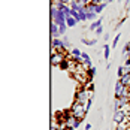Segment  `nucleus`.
<instances>
[{
	"label": "nucleus",
	"instance_id": "nucleus-4",
	"mask_svg": "<svg viewBox=\"0 0 130 130\" xmlns=\"http://www.w3.org/2000/svg\"><path fill=\"white\" fill-rule=\"evenodd\" d=\"M130 91H129V87L127 85H124L123 82H121V79H118L117 84H115V91H114V99H118V97H121V96H129Z\"/></svg>",
	"mask_w": 130,
	"mask_h": 130
},
{
	"label": "nucleus",
	"instance_id": "nucleus-15",
	"mask_svg": "<svg viewBox=\"0 0 130 130\" xmlns=\"http://www.w3.org/2000/svg\"><path fill=\"white\" fill-rule=\"evenodd\" d=\"M87 75H88V81H91V79H93V76L96 75V69H94L93 66H90V67L87 69Z\"/></svg>",
	"mask_w": 130,
	"mask_h": 130
},
{
	"label": "nucleus",
	"instance_id": "nucleus-30",
	"mask_svg": "<svg viewBox=\"0 0 130 130\" xmlns=\"http://www.w3.org/2000/svg\"><path fill=\"white\" fill-rule=\"evenodd\" d=\"M91 129V124H85V130H90Z\"/></svg>",
	"mask_w": 130,
	"mask_h": 130
},
{
	"label": "nucleus",
	"instance_id": "nucleus-22",
	"mask_svg": "<svg viewBox=\"0 0 130 130\" xmlns=\"http://www.w3.org/2000/svg\"><path fill=\"white\" fill-rule=\"evenodd\" d=\"M118 40H120V35L115 36V39H114V42H112V48H115V46L118 45Z\"/></svg>",
	"mask_w": 130,
	"mask_h": 130
},
{
	"label": "nucleus",
	"instance_id": "nucleus-31",
	"mask_svg": "<svg viewBox=\"0 0 130 130\" xmlns=\"http://www.w3.org/2000/svg\"><path fill=\"white\" fill-rule=\"evenodd\" d=\"M63 130H75V129H73V127H64Z\"/></svg>",
	"mask_w": 130,
	"mask_h": 130
},
{
	"label": "nucleus",
	"instance_id": "nucleus-2",
	"mask_svg": "<svg viewBox=\"0 0 130 130\" xmlns=\"http://www.w3.org/2000/svg\"><path fill=\"white\" fill-rule=\"evenodd\" d=\"M70 112H72V115H75L76 118H79V120H84L88 111H87V108H85V105H84V103L73 102L72 108H70Z\"/></svg>",
	"mask_w": 130,
	"mask_h": 130
},
{
	"label": "nucleus",
	"instance_id": "nucleus-35",
	"mask_svg": "<svg viewBox=\"0 0 130 130\" xmlns=\"http://www.w3.org/2000/svg\"><path fill=\"white\" fill-rule=\"evenodd\" d=\"M127 130H130V126H129V127H127Z\"/></svg>",
	"mask_w": 130,
	"mask_h": 130
},
{
	"label": "nucleus",
	"instance_id": "nucleus-29",
	"mask_svg": "<svg viewBox=\"0 0 130 130\" xmlns=\"http://www.w3.org/2000/svg\"><path fill=\"white\" fill-rule=\"evenodd\" d=\"M130 8V0H126V9H129Z\"/></svg>",
	"mask_w": 130,
	"mask_h": 130
},
{
	"label": "nucleus",
	"instance_id": "nucleus-34",
	"mask_svg": "<svg viewBox=\"0 0 130 130\" xmlns=\"http://www.w3.org/2000/svg\"><path fill=\"white\" fill-rule=\"evenodd\" d=\"M105 2H108V3H111V2H114V0H105Z\"/></svg>",
	"mask_w": 130,
	"mask_h": 130
},
{
	"label": "nucleus",
	"instance_id": "nucleus-27",
	"mask_svg": "<svg viewBox=\"0 0 130 130\" xmlns=\"http://www.w3.org/2000/svg\"><path fill=\"white\" fill-rule=\"evenodd\" d=\"M63 40H64V45H66V46H70V45H69V39H67L66 36L63 38Z\"/></svg>",
	"mask_w": 130,
	"mask_h": 130
},
{
	"label": "nucleus",
	"instance_id": "nucleus-13",
	"mask_svg": "<svg viewBox=\"0 0 130 130\" xmlns=\"http://www.w3.org/2000/svg\"><path fill=\"white\" fill-rule=\"evenodd\" d=\"M102 26V20H96V21H93L90 24V31H94L96 28H99V27Z\"/></svg>",
	"mask_w": 130,
	"mask_h": 130
},
{
	"label": "nucleus",
	"instance_id": "nucleus-33",
	"mask_svg": "<svg viewBox=\"0 0 130 130\" xmlns=\"http://www.w3.org/2000/svg\"><path fill=\"white\" fill-rule=\"evenodd\" d=\"M115 130H124V129H121V127H118V126H117V127H115Z\"/></svg>",
	"mask_w": 130,
	"mask_h": 130
},
{
	"label": "nucleus",
	"instance_id": "nucleus-11",
	"mask_svg": "<svg viewBox=\"0 0 130 130\" xmlns=\"http://www.w3.org/2000/svg\"><path fill=\"white\" fill-rule=\"evenodd\" d=\"M70 64H72V60H66V58H64V60L60 63L58 67H60L61 70H69V69H70Z\"/></svg>",
	"mask_w": 130,
	"mask_h": 130
},
{
	"label": "nucleus",
	"instance_id": "nucleus-3",
	"mask_svg": "<svg viewBox=\"0 0 130 130\" xmlns=\"http://www.w3.org/2000/svg\"><path fill=\"white\" fill-rule=\"evenodd\" d=\"M51 17H52V21L55 23V24H58V26H63L66 24V15L63 11H60V9H57V8H51ZM67 26V24H66Z\"/></svg>",
	"mask_w": 130,
	"mask_h": 130
},
{
	"label": "nucleus",
	"instance_id": "nucleus-10",
	"mask_svg": "<svg viewBox=\"0 0 130 130\" xmlns=\"http://www.w3.org/2000/svg\"><path fill=\"white\" fill-rule=\"evenodd\" d=\"M78 23H79V21L76 20V18H73L72 15L66 18V24H67V27H75L76 24H78Z\"/></svg>",
	"mask_w": 130,
	"mask_h": 130
},
{
	"label": "nucleus",
	"instance_id": "nucleus-28",
	"mask_svg": "<svg viewBox=\"0 0 130 130\" xmlns=\"http://www.w3.org/2000/svg\"><path fill=\"white\" fill-rule=\"evenodd\" d=\"M124 66H130V57H126V64Z\"/></svg>",
	"mask_w": 130,
	"mask_h": 130
},
{
	"label": "nucleus",
	"instance_id": "nucleus-20",
	"mask_svg": "<svg viewBox=\"0 0 130 130\" xmlns=\"http://www.w3.org/2000/svg\"><path fill=\"white\" fill-rule=\"evenodd\" d=\"M66 24H63V26H58V28H60V35L61 36H64V33H66Z\"/></svg>",
	"mask_w": 130,
	"mask_h": 130
},
{
	"label": "nucleus",
	"instance_id": "nucleus-24",
	"mask_svg": "<svg viewBox=\"0 0 130 130\" xmlns=\"http://www.w3.org/2000/svg\"><path fill=\"white\" fill-rule=\"evenodd\" d=\"M54 2H60V3H66V5H69L72 0H54Z\"/></svg>",
	"mask_w": 130,
	"mask_h": 130
},
{
	"label": "nucleus",
	"instance_id": "nucleus-25",
	"mask_svg": "<svg viewBox=\"0 0 130 130\" xmlns=\"http://www.w3.org/2000/svg\"><path fill=\"white\" fill-rule=\"evenodd\" d=\"M124 21H126V18H121V20H120V23L117 24V28H118V27H121V26H123V23H124Z\"/></svg>",
	"mask_w": 130,
	"mask_h": 130
},
{
	"label": "nucleus",
	"instance_id": "nucleus-21",
	"mask_svg": "<svg viewBox=\"0 0 130 130\" xmlns=\"http://www.w3.org/2000/svg\"><path fill=\"white\" fill-rule=\"evenodd\" d=\"M124 75V66H120L118 67V78H121Z\"/></svg>",
	"mask_w": 130,
	"mask_h": 130
},
{
	"label": "nucleus",
	"instance_id": "nucleus-1",
	"mask_svg": "<svg viewBox=\"0 0 130 130\" xmlns=\"http://www.w3.org/2000/svg\"><path fill=\"white\" fill-rule=\"evenodd\" d=\"M93 99V90H87L85 87H81L78 91H76V96H75V102H79V103H87L88 100Z\"/></svg>",
	"mask_w": 130,
	"mask_h": 130
},
{
	"label": "nucleus",
	"instance_id": "nucleus-19",
	"mask_svg": "<svg viewBox=\"0 0 130 130\" xmlns=\"http://www.w3.org/2000/svg\"><path fill=\"white\" fill-rule=\"evenodd\" d=\"M72 55H73V57H81V55H82V52L79 51L78 48H73V50H72Z\"/></svg>",
	"mask_w": 130,
	"mask_h": 130
},
{
	"label": "nucleus",
	"instance_id": "nucleus-23",
	"mask_svg": "<svg viewBox=\"0 0 130 130\" xmlns=\"http://www.w3.org/2000/svg\"><path fill=\"white\" fill-rule=\"evenodd\" d=\"M94 31H96V35H102V33H103V27L100 26V27H99V28H96Z\"/></svg>",
	"mask_w": 130,
	"mask_h": 130
},
{
	"label": "nucleus",
	"instance_id": "nucleus-16",
	"mask_svg": "<svg viewBox=\"0 0 130 130\" xmlns=\"http://www.w3.org/2000/svg\"><path fill=\"white\" fill-rule=\"evenodd\" d=\"M96 18H97V13L96 12L87 11V21H96Z\"/></svg>",
	"mask_w": 130,
	"mask_h": 130
},
{
	"label": "nucleus",
	"instance_id": "nucleus-6",
	"mask_svg": "<svg viewBox=\"0 0 130 130\" xmlns=\"http://www.w3.org/2000/svg\"><path fill=\"white\" fill-rule=\"evenodd\" d=\"M82 123V120H79V118H76L75 115H72V112L67 115V118H66V127H73V129H78L79 124Z\"/></svg>",
	"mask_w": 130,
	"mask_h": 130
},
{
	"label": "nucleus",
	"instance_id": "nucleus-8",
	"mask_svg": "<svg viewBox=\"0 0 130 130\" xmlns=\"http://www.w3.org/2000/svg\"><path fill=\"white\" fill-rule=\"evenodd\" d=\"M64 40H61L60 38H52V50L54 51H58V52H64Z\"/></svg>",
	"mask_w": 130,
	"mask_h": 130
},
{
	"label": "nucleus",
	"instance_id": "nucleus-12",
	"mask_svg": "<svg viewBox=\"0 0 130 130\" xmlns=\"http://www.w3.org/2000/svg\"><path fill=\"white\" fill-rule=\"evenodd\" d=\"M111 50H112V46H109V45H103V57H105V60H109V57H111Z\"/></svg>",
	"mask_w": 130,
	"mask_h": 130
},
{
	"label": "nucleus",
	"instance_id": "nucleus-32",
	"mask_svg": "<svg viewBox=\"0 0 130 130\" xmlns=\"http://www.w3.org/2000/svg\"><path fill=\"white\" fill-rule=\"evenodd\" d=\"M51 130H60V129H58L57 126H52V129H51Z\"/></svg>",
	"mask_w": 130,
	"mask_h": 130
},
{
	"label": "nucleus",
	"instance_id": "nucleus-17",
	"mask_svg": "<svg viewBox=\"0 0 130 130\" xmlns=\"http://www.w3.org/2000/svg\"><path fill=\"white\" fill-rule=\"evenodd\" d=\"M118 109H123V105L120 102V99H114V112L118 111Z\"/></svg>",
	"mask_w": 130,
	"mask_h": 130
},
{
	"label": "nucleus",
	"instance_id": "nucleus-18",
	"mask_svg": "<svg viewBox=\"0 0 130 130\" xmlns=\"http://www.w3.org/2000/svg\"><path fill=\"white\" fill-rule=\"evenodd\" d=\"M82 43H85V45H91V46H93V45H96V43H97V39L88 40V39H85V38H84V39H82Z\"/></svg>",
	"mask_w": 130,
	"mask_h": 130
},
{
	"label": "nucleus",
	"instance_id": "nucleus-5",
	"mask_svg": "<svg viewBox=\"0 0 130 130\" xmlns=\"http://www.w3.org/2000/svg\"><path fill=\"white\" fill-rule=\"evenodd\" d=\"M126 118H129V114L124 111V109H118L114 112V115H112V121L115 123V124H120V123H123Z\"/></svg>",
	"mask_w": 130,
	"mask_h": 130
},
{
	"label": "nucleus",
	"instance_id": "nucleus-26",
	"mask_svg": "<svg viewBox=\"0 0 130 130\" xmlns=\"http://www.w3.org/2000/svg\"><path fill=\"white\" fill-rule=\"evenodd\" d=\"M105 0H91V3H94V5H99V3H103Z\"/></svg>",
	"mask_w": 130,
	"mask_h": 130
},
{
	"label": "nucleus",
	"instance_id": "nucleus-14",
	"mask_svg": "<svg viewBox=\"0 0 130 130\" xmlns=\"http://www.w3.org/2000/svg\"><path fill=\"white\" fill-rule=\"evenodd\" d=\"M121 82L124 84V85H127V87H130V73H126V75H123L121 76Z\"/></svg>",
	"mask_w": 130,
	"mask_h": 130
},
{
	"label": "nucleus",
	"instance_id": "nucleus-9",
	"mask_svg": "<svg viewBox=\"0 0 130 130\" xmlns=\"http://www.w3.org/2000/svg\"><path fill=\"white\" fill-rule=\"evenodd\" d=\"M51 36H52V38H60V36H61V35H60L58 24H55L54 21H52V24H51Z\"/></svg>",
	"mask_w": 130,
	"mask_h": 130
},
{
	"label": "nucleus",
	"instance_id": "nucleus-7",
	"mask_svg": "<svg viewBox=\"0 0 130 130\" xmlns=\"http://www.w3.org/2000/svg\"><path fill=\"white\" fill-rule=\"evenodd\" d=\"M64 52H58V51H54L51 55V64L55 66V67H58L60 66V63L64 60Z\"/></svg>",
	"mask_w": 130,
	"mask_h": 130
}]
</instances>
